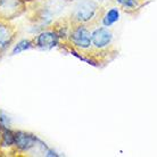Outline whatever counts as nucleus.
Returning a JSON list of instances; mask_svg holds the SVG:
<instances>
[{
  "instance_id": "obj_7",
  "label": "nucleus",
  "mask_w": 157,
  "mask_h": 157,
  "mask_svg": "<svg viewBox=\"0 0 157 157\" xmlns=\"http://www.w3.org/2000/svg\"><path fill=\"white\" fill-rule=\"evenodd\" d=\"M32 40L34 43V48H39V49H52L62 42V39L59 38L57 32L54 29L42 31Z\"/></svg>"
},
{
  "instance_id": "obj_4",
  "label": "nucleus",
  "mask_w": 157,
  "mask_h": 157,
  "mask_svg": "<svg viewBox=\"0 0 157 157\" xmlns=\"http://www.w3.org/2000/svg\"><path fill=\"white\" fill-rule=\"evenodd\" d=\"M114 41L113 32L109 28L98 26L91 31V43L92 50L94 51H108L112 48Z\"/></svg>"
},
{
  "instance_id": "obj_9",
  "label": "nucleus",
  "mask_w": 157,
  "mask_h": 157,
  "mask_svg": "<svg viewBox=\"0 0 157 157\" xmlns=\"http://www.w3.org/2000/svg\"><path fill=\"white\" fill-rule=\"evenodd\" d=\"M114 2L126 14H136L145 6L146 0H114Z\"/></svg>"
},
{
  "instance_id": "obj_13",
  "label": "nucleus",
  "mask_w": 157,
  "mask_h": 157,
  "mask_svg": "<svg viewBox=\"0 0 157 157\" xmlns=\"http://www.w3.org/2000/svg\"><path fill=\"white\" fill-rule=\"evenodd\" d=\"M68 1H78V0H68Z\"/></svg>"
},
{
  "instance_id": "obj_5",
  "label": "nucleus",
  "mask_w": 157,
  "mask_h": 157,
  "mask_svg": "<svg viewBox=\"0 0 157 157\" xmlns=\"http://www.w3.org/2000/svg\"><path fill=\"white\" fill-rule=\"evenodd\" d=\"M18 31L12 22L0 20V55L12 47L16 41Z\"/></svg>"
},
{
  "instance_id": "obj_3",
  "label": "nucleus",
  "mask_w": 157,
  "mask_h": 157,
  "mask_svg": "<svg viewBox=\"0 0 157 157\" xmlns=\"http://www.w3.org/2000/svg\"><path fill=\"white\" fill-rule=\"evenodd\" d=\"M26 9L23 0H0V20L12 22L25 14Z\"/></svg>"
},
{
  "instance_id": "obj_12",
  "label": "nucleus",
  "mask_w": 157,
  "mask_h": 157,
  "mask_svg": "<svg viewBox=\"0 0 157 157\" xmlns=\"http://www.w3.org/2000/svg\"><path fill=\"white\" fill-rule=\"evenodd\" d=\"M24 2H31V1H34V0H23Z\"/></svg>"
},
{
  "instance_id": "obj_2",
  "label": "nucleus",
  "mask_w": 157,
  "mask_h": 157,
  "mask_svg": "<svg viewBox=\"0 0 157 157\" xmlns=\"http://www.w3.org/2000/svg\"><path fill=\"white\" fill-rule=\"evenodd\" d=\"M73 50L86 52L92 49L91 43V29L84 24H73L66 39Z\"/></svg>"
},
{
  "instance_id": "obj_10",
  "label": "nucleus",
  "mask_w": 157,
  "mask_h": 157,
  "mask_svg": "<svg viewBox=\"0 0 157 157\" xmlns=\"http://www.w3.org/2000/svg\"><path fill=\"white\" fill-rule=\"evenodd\" d=\"M34 48V43H33V40L28 39V40H21L20 42L16 43L15 48L13 50V55H16V54H20L22 51L29 50V49H32Z\"/></svg>"
},
{
  "instance_id": "obj_1",
  "label": "nucleus",
  "mask_w": 157,
  "mask_h": 157,
  "mask_svg": "<svg viewBox=\"0 0 157 157\" xmlns=\"http://www.w3.org/2000/svg\"><path fill=\"white\" fill-rule=\"evenodd\" d=\"M101 13V7L94 0H80V2L72 10L68 20L72 23V25L84 24V25L90 26L96 22L100 21Z\"/></svg>"
},
{
  "instance_id": "obj_6",
  "label": "nucleus",
  "mask_w": 157,
  "mask_h": 157,
  "mask_svg": "<svg viewBox=\"0 0 157 157\" xmlns=\"http://www.w3.org/2000/svg\"><path fill=\"white\" fill-rule=\"evenodd\" d=\"M39 141V139L31 133H26V132H22V131L13 132L12 147L22 153H29L32 149H34L38 146Z\"/></svg>"
},
{
  "instance_id": "obj_11",
  "label": "nucleus",
  "mask_w": 157,
  "mask_h": 157,
  "mask_svg": "<svg viewBox=\"0 0 157 157\" xmlns=\"http://www.w3.org/2000/svg\"><path fill=\"white\" fill-rule=\"evenodd\" d=\"M2 132H4V126L0 123V148H1V141H2Z\"/></svg>"
},
{
  "instance_id": "obj_8",
  "label": "nucleus",
  "mask_w": 157,
  "mask_h": 157,
  "mask_svg": "<svg viewBox=\"0 0 157 157\" xmlns=\"http://www.w3.org/2000/svg\"><path fill=\"white\" fill-rule=\"evenodd\" d=\"M121 20V9L115 6L110 7L108 9H102V13L100 15V23L105 28H112L118 21Z\"/></svg>"
}]
</instances>
